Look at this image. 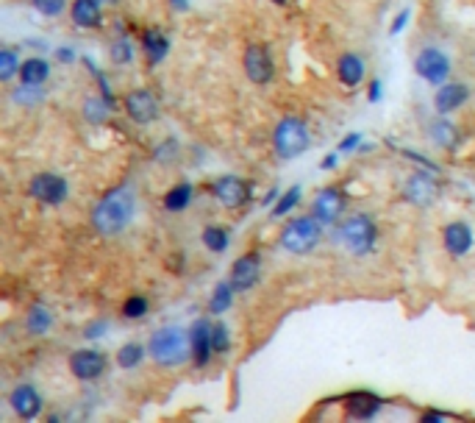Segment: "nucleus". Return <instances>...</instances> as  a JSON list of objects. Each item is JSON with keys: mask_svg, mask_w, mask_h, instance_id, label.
Listing matches in <instances>:
<instances>
[{"mask_svg": "<svg viewBox=\"0 0 475 423\" xmlns=\"http://www.w3.org/2000/svg\"><path fill=\"white\" fill-rule=\"evenodd\" d=\"M276 198H278V189H270V192L265 195V206H267V203H273Z\"/></svg>", "mask_w": 475, "mask_h": 423, "instance_id": "nucleus-45", "label": "nucleus"}, {"mask_svg": "<svg viewBox=\"0 0 475 423\" xmlns=\"http://www.w3.org/2000/svg\"><path fill=\"white\" fill-rule=\"evenodd\" d=\"M214 198L225 206V209H240L248 200V184L240 175H222L214 184Z\"/></svg>", "mask_w": 475, "mask_h": 423, "instance_id": "nucleus-14", "label": "nucleus"}, {"mask_svg": "<svg viewBox=\"0 0 475 423\" xmlns=\"http://www.w3.org/2000/svg\"><path fill=\"white\" fill-rule=\"evenodd\" d=\"M320 240H323V223L314 215L289 221V226L281 232V245L289 254H309L320 245Z\"/></svg>", "mask_w": 475, "mask_h": 423, "instance_id": "nucleus-5", "label": "nucleus"}, {"mask_svg": "<svg viewBox=\"0 0 475 423\" xmlns=\"http://www.w3.org/2000/svg\"><path fill=\"white\" fill-rule=\"evenodd\" d=\"M134 212H136L134 189L125 187V184L123 187H114L92 209V226H95L98 234L114 237V234H120V232L128 229V223L134 221Z\"/></svg>", "mask_w": 475, "mask_h": 423, "instance_id": "nucleus-1", "label": "nucleus"}, {"mask_svg": "<svg viewBox=\"0 0 475 423\" xmlns=\"http://www.w3.org/2000/svg\"><path fill=\"white\" fill-rule=\"evenodd\" d=\"M301 192H303L301 187H292L289 192H281V198H278V203L273 206V212H270V215H273L276 221H278V218H284V215H289V212H292V209L301 203Z\"/></svg>", "mask_w": 475, "mask_h": 423, "instance_id": "nucleus-30", "label": "nucleus"}, {"mask_svg": "<svg viewBox=\"0 0 475 423\" xmlns=\"http://www.w3.org/2000/svg\"><path fill=\"white\" fill-rule=\"evenodd\" d=\"M431 173H433V170H431ZM431 173L417 170V173L406 181V187H403V198H406L409 203H414V206H431V203L436 200L439 187H436V178H433Z\"/></svg>", "mask_w": 475, "mask_h": 423, "instance_id": "nucleus-13", "label": "nucleus"}, {"mask_svg": "<svg viewBox=\"0 0 475 423\" xmlns=\"http://www.w3.org/2000/svg\"><path fill=\"white\" fill-rule=\"evenodd\" d=\"M245 76L253 81V84H270L276 78V64H273V56L265 45H248L245 48Z\"/></svg>", "mask_w": 475, "mask_h": 423, "instance_id": "nucleus-9", "label": "nucleus"}, {"mask_svg": "<svg viewBox=\"0 0 475 423\" xmlns=\"http://www.w3.org/2000/svg\"><path fill=\"white\" fill-rule=\"evenodd\" d=\"M359 145H361V134L353 131V134H348V137L339 142V153H350V150H356Z\"/></svg>", "mask_w": 475, "mask_h": 423, "instance_id": "nucleus-38", "label": "nucleus"}, {"mask_svg": "<svg viewBox=\"0 0 475 423\" xmlns=\"http://www.w3.org/2000/svg\"><path fill=\"white\" fill-rule=\"evenodd\" d=\"M431 139H433L439 148L456 150V148H458V142H461V134H458V128H456L450 120L439 117V120H433V123H431Z\"/></svg>", "mask_w": 475, "mask_h": 423, "instance_id": "nucleus-23", "label": "nucleus"}, {"mask_svg": "<svg viewBox=\"0 0 475 423\" xmlns=\"http://www.w3.org/2000/svg\"><path fill=\"white\" fill-rule=\"evenodd\" d=\"M147 309H150V304H147V298H145V295H131V298L123 304V315H125L128 320H139V318H145V315H147Z\"/></svg>", "mask_w": 475, "mask_h": 423, "instance_id": "nucleus-32", "label": "nucleus"}, {"mask_svg": "<svg viewBox=\"0 0 475 423\" xmlns=\"http://www.w3.org/2000/svg\"><path fill=\"white\" fill-rule=\"evenodd\" d=\"M259 279H262V257H259L256 251L240 257V259L231 265V273H228V282L233 284L236 293H248V290H253V287L259 284Z\"/></svg>", "mask_w": 475, "mask_h": 423, "instance_id": "nucleus-8", "label": "nucleus"}, {"mask_svg": "<svg viewBox=\"0 0 475 423\" xmlns=\"http://www.w3.org/2000/svg\"><path fill=\"white\" fill-rule=\"evenodd\" d=\"M467 98H469V89H467L464 84H458V81H447V84H442V87L436 89L433 106H436V112H439V114H447V112H456L461 103H467Z\"/></svg>", "mask_w": 475, "mask_h": 423, "instance_id": "nucleus-19", "label": "nucleus"}, {"mask_svg": "<svg viewBox=\"0 0 475 423\" xmlns=\"http://www.w3.org/2000/svg\"><path fill=\"white\" fill-rule=\"evenodd\" d=\"M106 331H109L106 320H92V323L84 329V337H87V340H98V337H103Z\"/></svg>", "mask_w": 475, "mask_h": 423, "instance_id": "nucleus-37", "label": "nucleus"}, {"mask_svg": "<svg viewBox=\"0 0 475 423\" xmlns=\"http://www.w3.org/2000/svg\"><path fill=\"white\" fill-rule=\"evenodd\" d=\"M123 103H125L128 117L134 123H139V126H147V123H153L159 117V101H156V95L150 89H134V92L125 95Z\"/></svg>", "mask_w": 475, "mask_h": 423, "instance_id": "nucleus-12", "label": "nucleus"}, {"mask_svg": "<svg viewBox=\"0 0 475 423\" xmlns=\"http://www.w3.org/2000/svg\"><path fill=\"white\" fill-rule=\"evenodd\" d=\"M103 370H106V354L95 348H81L70 354V373L81 381H95L103 376Z\"/></svg>", "mask_w": 475, "mask_h": 423, "instance_id": "nucleus-11", "label": "nucleus"}, {"mask_svg": "<svg viewBox=\"0 0 475 423\" xmlns=\"http://www.w3.org/2000/svg\"><path fill=\"white\" fill-rule=\"evenodd\" d=\"M364 73H367V67H364V59H361L359 53H345V56H339V62H337V76H339V81H342L345 87H359V84L364 81Z\"/></svg>", "mask_w": 475, "mask_h": 423, "instance_id": "nucleus-21", "label": "nucleus"}, {"mask_svg": "<svg viewBox=\"0 0 475 423\" xmlns=\"http://www.w3.org/2000/svg\"><path fill=\"white\" fill-rule=\"evenodd\" d=\"M381 398L367 392V390H359V392H350L345 398V415L353 417V420H373L378 412H381Z\"/></svg>", "mask_w": 475, "mask_h": 423, "instance_id": "nucleus-17", "label": "nucleus"}, {"mask_svg": "<svg viewBox=\"0 0 475 423\" xmlns=\"http://www.w3.org/2000/svg\"><path fill=\"white\" fill-rule=\"evenodd\" d=\"M28 195H31L34 200H39V203L59 206V203L67 200L70 187H67V181H64L62 175H56V173H37V175L31 178V184H28Z\"/></svg>", "mask_w": 475, "mask_h": 423, "instance_id": "nucleus-7", "label": "nucleus"}, {"mask_svg": "<svg viewBox=\"0 0 475 423\" xmlns=\"http://www.w3.org/2000/svg\"><path fill=\"white\" fill-rule=\"evenodd\" d=\"M406 23H409V12H400L395 20H392V26H389V34L395 37V34H400L403 28H406Z\"/></svg>", "mask_w": 475, "mask_h": 423, "instance_id": "nucleus-39", "label": "nucleus"}, {"mask_svg": "<svg viewBox=\"0 0 475 423\" xmlns=\"http://www.w3.org/2000/svg\"><path fill=\"white\" fill-rule=\"evenodd\" d=\"M15 73H20L17 53H15L12 48H3V51H0V78H3V81H12Z\"/></svg>", "mask_w": 475, "mask_h": 423, "instance_id": "nucleus-33", "label": "nucleus"}, {"mask_svg": "<svg viewBox=\"0 0 475 423\" xmlns=\"http://www.w3.org/2000/svg\"><path fill=\"white\" fill-rule=\"evenodd\" d=\"M131 59H134V48H131L125 40L111 42V62H114V64H128Z\"/></svg>", "mask_w": 475, "mask_h": 423, "instance_id": "nucleus-36", "label": "nucleus"}, {"mask_svg": "<svg viewBox=\"0 0 475 423\" xmlns=\"http://www.w3.org/2000/svg\"><path fill=\"white\" fill-rule=\"evenodd\" d=\"M34 3V9L39 12V15H45V17H59L62 12H64V3L67 0H31Z\"/></svg>", "mask_w": 475, "mask_h": 423, "instance_id": "nucleus-35", "label": "nucleus"}, {"mask_svg": "<svg viewBox=\"0 0 475 423\" xmlns=\"http://www.w3.org/2000/svg\"><path fill=\"white\" fill-rule=\"evenodd\" d=\"M342 209H345V195H342V189L325 187V189H320L317 198L312 200V212H309V215H314L323 226H331V223L339 221Z\"/></svg>", "mask_w": 475, "mask_h": 423, "instance_id": "nucleus-10", "label": "nucleus"}, {"mask_svg": "<svg viewBox=\"0 0 475 423\" xmlns=\"http://www.w3.org/2000/svg\"><path fill=\"white\" fill-rule=\"evenodd\" d=\"M147 351H150L153 362H159L164 368H178L192 356V340H189V334L183 329L164 326V329L150 334Z\"/></svg>", "mask_w": 475, "mask_h": 423, "instance_id": "nucleus-2", "label": "nucleus"}, {"mask_svg": "<svg viewBox=\"0 0 475 423\" xmlns=\"http://www.w3.org/2000/svg\"><path fill=\"white\" fill-rule=\"evenodd\" d=\"M56 59L67 64V62H73V59H75V53H73L70 48H59V51H56Z\"/></svg>", "mask_w": 475, "mask_h": 423, "instance_id": "nucleus-43", "label": "nucleus"}, {"mask_svg": "<svg viewBox=\"0 0 475 423\" xmlns=\"http://www.w3.org/2000/svg\"><path fill=\"white\" fill-rule=\"evenodd\" d=\"M422 420H428V423H442V420H447V415H445V412H436V409H428V412L422 415Z\"/></svg>", "mask_w": 475, "mask_h": 423, "instance_id": "nucleus-41", "label": "nucleus"}, {"mask_svg": "<svg viewBox=\"0 0 475 423\" xmlns=\"http://www.w3.org/2000/svg\"><path fill=\"white\" fill-rule=\"evenodd\" d=\"M189 203H192V184H186V181L170 187L167 195H164V209L167 212H183Z\"/></svg>", "mask_w": 475, "mask_h": 423, "instance_id": "nucleus-26", "label": "nucleus"}, {"mask_svg": "<svg viewBox=\"0 0 475 423\" xmlns=\"http://www.w3.org/2000/svg\"><path fill=\"white\" fill-rule=\"evenodd\" d=\"M70 17L78 28H98L103 23L100 15V0H73V9Z\"/></svg>", "mask_w": 475, "mask_h": 423, "instance_id": "nucleus-20", "label": "nucleus"}, {"mask_svg": "<svg viewBox=\"0 0 475 423\" xmlns=\"http://www.w3.org/2000/svg\"><path fill=\"white\" fill-rule=\"evenodd\" d=\"M142 359H145V345H139V343H125V345L117 351V365H120L123 370H134Z\"/></svg>", "mask_w": 475, "mask_h": 423, "instance_id": "nucleus-28", "label": "nucleus"}, {"mask_svg": "<svg viewBox=\"0 0 475 423\" xmlns=\"http://www.w3.org/2000/svg\"><path fill=\"white\" fill-rule=\"evenodd\" d=\"M211 345H214L217 354L231 351V331H228V326L222 320L219 323H211Z\"/></svg>", "mask_w": 475, "mask_h": 423, "instance_id": "nucleus-34", "label": "nucleus"}, {"mask_svg": "<svg viewBox=\"0 0 475 423\" xmlns=\"http://www.w3.org/2000/svg\"><path fill=\"white\" fill-rule=\"evenodd\" d=\"M273 3H278V6H284V3H289V0H273Z\"/></svg>", "mask_w": 475, "mask_h": 423, "instance_id": "nucleus-46", "label": "nucleus"}, {"mask_svg": "<svg viewBox=\"0 0 475 423\" xmlns=\"http://www.w3.org/2000/svg\"><path fill=\"white\" fill-rule=\"evenodd\" d=\"M109 101L103 98V101H98V98H87L84 101V114H87V120L89 123H103L106 120V114H109Z\"/></svg>", "mask_w": 475, "mask_h": 423, "instance_id": "nucleus-31", "label": "nucleus"}, {"mask_svg": "<svg viewBox=\"0 0 475 423\" xmlns=\"http://www.w3.org/2000/svg\"><path fill=\"white\" fill-rule=\"evenodd\" d=\"M233 284L231 282H219L217 287H214V293H211V301H208V312L211 315H222L231 304H233Z\"/></svg>", "mask_w": 475, "mask_h": 423, "instance_id": "nucleus-27", "label": "nucleus"}, {"mask_svg": "<svg viewBox=\"0 0 475 423\" xmlns=\"http://www.w3.org/2000/svg\"><path fill=\"white\" fill-rule=\"evenodd\" d=\"M142 48H145L147 62H150V64H159V62H164L167 53H170V40H167L161 31H145Z\"/></svg>", "mask_w": 475, "mask_h": 423, "instance_id": "nucleus-24", "label": "nucleus"}, {"mask_svg": "<svg viewBox=\"0 0 475 423\" xmlns=\"http://www.w3.org/2000/svg\"><path fill=\"white\" fill-rule=\"evenodd\" d=\"M48 76H51V64L45 59H39V56L26 59L20 64V84H26V87H42L48 81Z\"/></svg>", "mask_w": 475, "mask_h": 423, "instance_id": "nucleus-22", "label": "nucleus"}, {"mask_svg": "<svg viewBox=\"0 0 475 423\" xmlns=\"http://www.w3.org/2000/svg\"><path fill=\"white\" fill-rule=\"evenodd\" d=\"M170 3H172L175 9H181V12H186V9H189V0H170Z\"/></svg>", "mask_w": 475, "mask_h": 423, "instance_id": "nucleus-44", "label": "nucleus"}, {"mask_svg": "<svg viewBox=\"0 0 475 423\" xmlns=\"http://www.w3.org/2000/svg\"><path fill=\"white\" fill-rule=\"evenodd\" d=\"M375 240H378V229L373 223L370 215H364V212H359V215H350L348 221H342L339 226V243L356 254V257H364L375 248Z\"/></svg>", "mask_w": 475, "mask_h": 423, "instance_id": "nucleus-4", "label": "nucleus"}, {"mask_svg": "<svg viewBox=\"0 0 475 423\" xmlns=\"http://www.w3.org/2000/svg\"><path fill=\"white\" fill-rule=\"evenodd\" d=\"M381 95H384V87H381V81L375 78V81L370 84V89H367V101H370V103H378Z\"/></svg>", "mask_w": 475, "mask_h": 423, "instance_id": "nucleus-40", "label": "nucleus"}, {"mask_svg": "<svg viewBox=\"0 0 475 423\" xmlns=\"http://www.w3.org/2000/svg\"><path fill=\"white\" fill-rule=\"evenodd\" d=\"M337 162H339V156H337V153H328V156H323L320 167H323V170H334V167H337Z\"/></svg>", "mask_w": 475, "mask_h": 423, "instance_id": "nucleus-42", "label": "nucleus"}, {"mask_svg": "<svg viewBox=\"0 0 475 423\" xmlns=\"http://www.w3.org/2000/svg\"><path fill=\"white\" fill-rule=\"evenodd\" d=\"M9 404H12L15 415L23 417V420H34V417L42 412V395H39L37 387H31V384L15 387L12 395H9Z\"/></svg>", "mask_w": 475, "mask_h": 423, "instance_id": "nucleus-15", "label": "nucleus"}, {"mask_svg": "<svg viewBox=\"0 0 475 423\" xmlns=\"http://www.w3.org/2000/svg\"><path fill=\"white\" fill-rule=\"evenodd\" d=\"M414 70L422 81L433 84V87H442L450 76V59L447 53H442L439 48H422L414 59Z\"/></svg>", "mask_w": 475, "mask_h": 423, "instance_id": "nucleus-6", "label": "nucleus"}, {"mask_svg": "<svg viewBox=\"0 0 475 423\" xmlns=\"http://www.w3.org/2000/svg\"><path fill=\"white\" fill-rule=\"evenodd\" d=\"M51 326H53V312L45 307V304H34L31 309H28V315H26V329H28V334H48L51 331Z\"/></svg>", "mask_w": 475, "mask_h": 423, "instance_id": "nucleus-25", "label": "nucleus"}, {"mask_svg": "<svg viewBox=\"0 0 475 423\" xmlns=\"http://www.w3.org/2000/svg\"><path fill=\"white\" fill-rule=\"evenodd\" d=\"M442 243H445V251H447L453 259H458V257L469 254V248H472L475 237H472V229H469L467 223L456 221V223H447V226H445V232H442Z\"/></svg>", "mask_w": 475, "mask_h": 423, "instance_id": "nucleus-16", "label": "nucleus"}, {"mask_svg": "<svg viewBox=\"0 0 475 423\" xmlns=\"http://www.w3.org/2000/svg\"><path fill=\"white\" fill-rule=\"evenodd\" d=\"M189 340H192V359L197 368H206L211 354H214V345H211V323L208 320H195L192 329H189Z\"/></svg>", "mask_w": 475, "mask_h": 423, "instance_id": "nucleus-18", "label": "nucleus"}, {"mask_svg": "<svg viewBox=\"0 0 475 423\" xmlns=\"http://www.w3.org/2000/svg\"><path fill=\"white\" fill-rule=\"evenodd\" d=\"M273 145H276V153L284 159V162H289V159H298V156H303L306 150H309V145H312V134H309V126L301 120V117H295V114H289V117H284L278 126H276V134H273Z\"/></svg>", "mask_w": 475, "mask_h": 423, "instance_id": "nucleus-3", "label": "nucleus"}, {"mask_svg": "<svg viewBox=\"0 0 475 423\" xmlns=\"http://www.w3.org/2000/svg\"><path fill=\"white\" fill-rule=\"evenodd\" d=\"M203 245L211 251V254H222L228 248V232L219 229V226H206L203 229Z\"/></svg>", "mask_w": 475, "mask_h": 423, "instance_id": "nucleus-29", "label": "nucleus"}]
</instances>
